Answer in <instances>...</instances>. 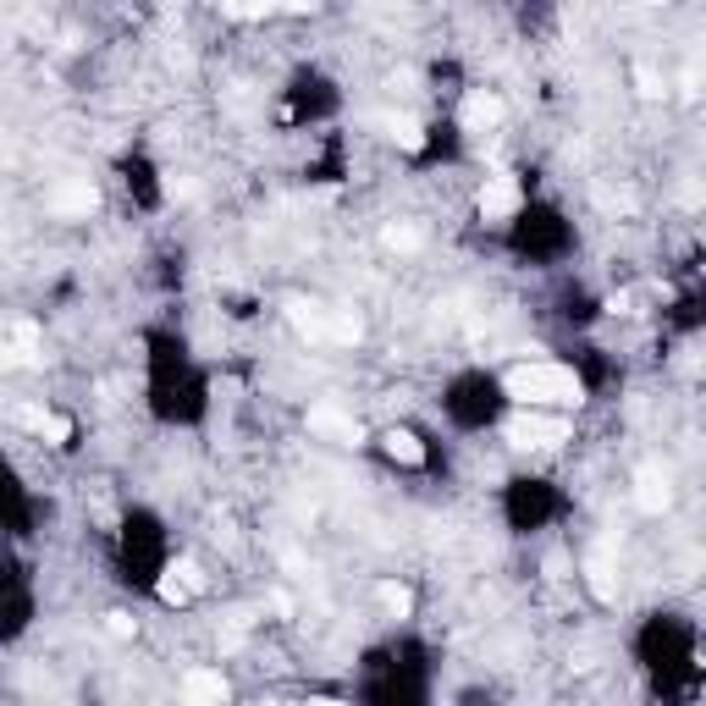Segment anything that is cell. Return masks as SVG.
I'll return each instance as SVG.
<instances>
[{
  "instance_id": "1",
  "label": "cell",
  "mask_w": 706,
  "mask_h": 706,
  "mask_svg": "<svg viewBox=\"0 0 706 706\" xmlns=\"http://www.w3.org/2000/svg\"><path fill=\"white\" fill-rule=\"evenodd\" d=\"M502 392L519 408H535V414H569V408L586 403V381L569 364H552V359H519L502 375Z\"/></svg>"
},
{
  "instance_id": "2",
  "label": "cell",
  "mask_w": 706,
  "mask_h": 706,
  "mask_svg": "<svg viewBox=\"0 0 706 706\" xmlns=\"http://www.w3.org/2000/svg\"><path fill=\"white\" fill-rule=\"evenodd\" d=\"M502 437H508L519 453H552V448H563V442H575V419H569V414L519 408L508 426H502Z\"/></svg>"
},
{
  "instance_id": "3",
  "label": "cell",
  "mask_w": 706,
  "mask_h": 706,
  "mask_svg": "<svg viewBox=\"0 0 706 706\" xmlns=\"http://www.w3.org/2000/svg\"><path fill=\"white\" fill-rule=\"evenodd\" d=\"M288 321L310 337V343H359V315L332 310V304H310V299H288Z\"/></svg>"
},
{
  "instance_id": "4",
  "label": "cell",
  "mask_w": 706,
  "mask_h": 706,
  "mask_svg": "<svg viewBox=\"0 0 706 706\" xmlns=\"http://www.w3.org/2000/svg\"><path fill=\"white\" fill-rule=\"evenodd\" d=\"M18 426H23V431H34L45 448H67V442H72V431H78L67 414H56V408H45V403H18Z\"/></svg>"
},
{
  "instance_id": "5",
  "label": "cell",
  "mask_w": 706,
  "mask_h": 706,
  "mask_svg": "<svg viewBox=\"0 0 706 706\" xmlns=\"http://www.w3.org/2000/svg\"><path fill=\"white\" fill-rule=\"evenodd\" d=\"M155 597H161V602H172V607H183V602L205 597V569H199L194 557H183V563H166V575H161Z\"/></svg>"
},
{
  "instance_id": "6",
  "label": "cell",
  "mask_w": 706,
  "mask_h": 706,
  "mask_svg": "<svg viewBox=\"0 0 706 706\" xmlns=\"http://www.w3.org/2000/svg\"><path fill=\"white\" fill-rule=\"evenodd\" d=\"M459 121H464V132H497V127L508 121V105H502V94H491V89H470L464 105H459Z\"/></svg>"
},
{
  "instance_id": "7",
  "label": "cell",
  "mask_w": 706,
  "mask_h": 706,
  "mask_svg": "<svg viewBox=\"0 0 706 706\" xmlns=\"http://www.w3.org/2000/svg\"><path fill=\"white\" fill-rule=\"evenodd\" d=\"M519 205H524V194H519V183H513V177H486V183H481V194H475L481 221H508V216H519Z\"/></svg>"
},
{
  "instance_id": "8",
  "label": "cell",
  "mask_w": 706,
  "mask_h": 706,
  "mask_svg": "<svg viewBox=\"0 0 706 706\" xmlns=\"http://www.w3.org/2000/svg\"><path fill=\"white\" fill-rule=\"evenodd\" d=\"M45 205H50L56 216H94L100 194H94V183H89V177H67V183H56V188L45 194Z\"/></svg>"
},
{
  "instance_id": "9",
  "label": "cell",
  "mask_w": 706,
  "mask_h": 706,
  "mask_svg": "<svg viewBox=\"0 0 706 706\" xmlns=\"http://www.w3.org/2000/svg\"><path fill=\"white\" fill-rule=\"evenodd\" d=\"M310 431L315 437H326V442H337V448H354L364 431H359V419L354 414H343V408H332V403H321V408H310Z\"/></svg>"
},
{
  "instance_id": "10",
  "label": "cell",
  "mask_w": 706,
  "mask_h": 706,
  "mask_svg": "<svg viewBox=\"0 0 706 706\" xmlns=\"http://www.w3.org/2000/svg\"><path fill=\"white\" fill-rule=\"evenodd\" d=\"M227 695H232V690H227V679H221L216 668H194V673L183 679V701H188V706H227Z\"/></svg>"
},
{
  "instance_id": "11",
  "label": "cell",
  "mask_w": 706,
  "mask_h": 706,
  "mask_svg": "<svg viewBox=\"0 0 706 706\" xmlns=\"http://www.w3.org/2000/svg\"><path fill=\"white\" fill-rule=\"evenodd\" d=\"M635 502H640V513H668L673 508V481L662 470H640L635 475Z\"/></svg>"
},
{
  "instance_id": "12",
  "label": "cell",
  "mask_w": 706,
  "mask_h": 706,
  "mask_svg": "<svg viewBox=\"0 0 706 706\" xmlns=\"http://www.w3.org/2000/svg\"><path fill=\"white\" fill-rule=\"evenodd\" d=\"M381 453H386L392 464H408V470H419V464H426V442H419L414 431H397V426L381 437Z\"/></svg>"
},
{
  "instance_id": "13",
  "label": "cell",
  "mask_w": 706,
  "mask_h": 706,
  "mask_svg": "<svg viewBox=\"0 0 706 706\" xmlns=\"http://www.w3.org/2000/svg\"><path fill=\"white\" fill-rule=\"evenodd\" d=\"M381 127H386L392 144H403V150H426V127H419L414 116H381Z\"/></svg>"
},
{
  "instance_id": "14",
  "label": "cell",
  "mask_w": 706,
  "mask_h": 706,
  "mask_svg": "<svg viewBox=\"0 0 706 706\" xmlns=\"http://www.w3.org/2000/svg\"><path fill=\"white\" fill-rule=\"evenodd\" d=\"M381 243H386L392 254H414L419 243H426V232H419V227H408V221H397V227H386V232H381Z\"/></svg>"
},
{
  "instance_id": "15",
  "label": "cell",
  "mask_w": 706,
  "mask_h": 706,
  "mask_svg": "<svg viewBox=\"0 0 706 706\" xmlns=\"http://www.w3.org/2000/svg\"><path fill=\"white\" fill-rule=\"evenodd\" d=\"M586 575H591V591H597L602 602H613V597H618V580H613V563H607V557H591V563H586Z\"/></svg>"
},
{
  "instance_id": "16",
  "label": "cell",
  "mask_w": 706,
  "mask_h": 706,
  "mask_svg": "<svg viewBox=\"0 0 706 706\" xmlns=\"http://www.w3.org/2000/svg\"><path fill=\"white\" fill-rule=\"evenodd\" d=\"M375 602L392 613V618H408V607H414V597H408V586H397V580H386V586H375Z\"/></svg>"
},
{
  "instance_id": "17",
  "label": "cell",
  "mask_w": 706,
  "mask_h": 706,
  "mask_svg": "<svg viewBox=\"0 0 706 706\" xmlns=\"http://www.w3.org/2000/svg\"><path fill=\"white\" fill-rule=\"evenodd\" d=\"M635 83H640V94H646V100H657V94H662V89H668V83H662V72H657V67H635Z\"/></svg>"
},
{
  "instance_id": "18",
  "label": "cell",
  "mask_w": 706,
  "mask_h": 706,
  "mask_svg": "<svg viewBox=\"0 0 706 706\" xmlns=\"http://www.w3.org/2000/svg\"><path fill=\"white\" fill-rule=\"evenodd\" d=\"M105 635H116V640H132V635H138V618H127V613H105Z\"/></svg>"
},
{
  "instance_id": "19",
  "label": "cell",
  "mask_w": 706,
  "mask_h": 706,
  "mask_svg": "<svg viewBox=\"0 0 706 706\" xmlns=\"http://www.w3.org/2000/svg\"><path fill=\"white\" fill-rule=\"evenodd\" d=\"M7 364H34V359L12 343V332H0V370H7Z\"/></svg>"
}]
</instances>
